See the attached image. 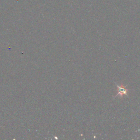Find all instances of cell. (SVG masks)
<instances>
[{"mask_svg":"<svg viewBox=\"0 0 140 140\" xmlns=\"http://www.w3.org/2000/svg\"><path fill=\"white\" fill-rule=\"evenodd\" d=\"M118 87V95H122L124 94H127V91H128V90H126L125 87H124L122 85V86H117Z\"/></svg>","mask_w":140,"mask_h":140,"instance_id":"1","label":"cell"}]
</instances>
